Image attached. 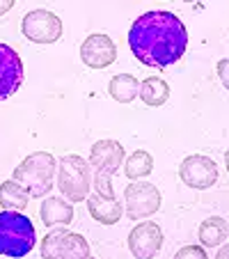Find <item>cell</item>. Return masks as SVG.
Wrapping results in <instances>:
<instances>
[{"instance_id": "22", "label": "cell", "mask_w": 229, "mask_h": 259, "mask_svg": "<svg viewBox=\"0 0 229 259\" xmlns=\"http://www.w3.org/2000/svg\"><path fill=\"white\" fill-rule=\"evenodd\" d=\"M16 5V0H0V16H5L7 12H12Z\"/></svg>"}, {"instance_id": "10", "label": "cell", "mask_w": 229, "mask_h": 259, "mask_svg": "<svg viewBox=\"0 0 229 259\" xmlns=\"http://www.w3.org/2000/svg\"><path fill=\"white\" fill-rule=\"evenodd\" d=\"M23 85V60L10 44L0 41V101L14 97Z\"/></svg>"}, {"instance_id": "4", "label": "cell", "mask_w": 229, "mask_h": 259, "mask_svg": "<svg viewBox=\"0 0 229 259\" xmlns=\"http://www.w3.org/2000/svg\"><path fill=\"white\" fill-rule=\"evenodd\" d=\"M55 172H58V161L53 154L34 152L14 167V179L23 184L30 197H44L55 186Z\"/></svg>"}, {"instance_id": "9", "label": "cell", "mask_w": 229, "mask_h": 259, "mask_svg": "<svg viewBox=\"0 0 229 259\" xmlns=\"http://www.w3.org/2000/svg\"><path fill=\"white\" fill-rule=\"evenodd\" d=\"M179 177L186 186L195 188V191H206L218 181V165L213 158L204 156V154H193L181 161Z\"/></svg>"}, {"instance_id": "18", "label": "cell", "mask_w": 229, "mask_h": 259, "mask_svg": "<svg viewBox=\"0 0 229 259\" xmlns=\"http://www.w3.org/2000/svg\"><path fill=\"white\" fill-rule=\"evenodd\" d=\"M140 99L151 108H158L163 103H167L170 99V85L163 78H156V76H149L140 83Z\"/></svg>"}, {"instance_id": "15", "label": "cell", "mask_w": 229, "mask_h": 259, "mask_svg": "<svg viewBox=\"0 0 229 259\" xmlns=\"http://www.w3.org/2000/svg\"><path fill=\"white\" fill-rule=\"evenodd\" d=\"M108 94L117 103H131L140 97V80L133 73H119L108 83Z\"/></svg>"}, {"instance_id": "19", "label": "cell", "mask_w": 229, "mask_h": 259, "mask_svg": "<svg viewBox=\"0 0 229 259\" xmlns=\"http://www.w3.org/2000/svg\"><path fill=\"white\" fill-rule=\"evenodd\" d=\"M151 170H154V158H151V154L145 152V149H138V152H133L128 158H124V175L131 181L145 179L147 175H151Z\"/></svg>"}, {"instance_id": "20", "label": "cell", "mask_w": 229, "mask_h": 259, "mask_svg": "<svg viewBox=\"0 0 229 259\" xmlns=\"http://www.w3.org/2000/svg\"><path fill=\"white\" fill-rule=\"evenodd\" d=\"M176 259H184V257H195V259H206V248L204 245H186V248L176 250L174 254Z\"/></svg>"}, {"instance_id": "1", "label": "cell", "mask_w": 229, "mask_h": 259, "mask_svg": "<svg viewBox=\"0 0 229 259\" xmlns=\"http://www.w3.org/2000/svg\"><path fill=\"white\" fill-rule=\"evenodd\" d=\"M128 49L145 67L167 69L188 51V30L172 12L151 10L133 21L128 30Z\"/></svg>"}, {"instance_id": "6", "label": "cell", "mask_w": 229, "mask_h": 259, "mask_svg": "<svg viewBox=\"0 0 229 259\" xmlns=\"http://www.w3.org/2000/svg\"><path fill=\"white\" fill-rule=\"evenodd\" d=\"M41 257L44 259H87L89 243L85 241V236L58 225V230H51L41 239Z\"/></svg>"}, {"instance_id": "21", "label": "cell", "mask_w": 229, "mask_h": 259, "mask_svg": "<svg viewBox=\"0 0 229 259\" xmlns=\"http://www.w3.org/2000/svg\"><path fill=\"white\" fill-rule=\"evenodd\" d=\"M215 69H218V78H220V83H222V88L229 92V58L220 60V62L215 64Z\"/></svg>"}, {"instance_id": "12", "label": "cell", "mask_w": 229, "mask_h": 259, "mask_svg": "<svg viewBox=\"0 0 229 259\" xmlns=\"http://www.w3.org/2000/svg\"><path fill=\"white\" fill-rule=\"evenodd\" d=\"M163 245V232L156 223H140L128 234V250L138 259L156 257Z\"/></svg>"}, {"instance_id": "5", "label": "cell", "mask_w": 229, "mask_h": 259, "mask_svg": "<svg viewBox=\"0 0 229 259\" xmlns=\"http://www.w3.org/2000/svg\"><path fill=\"white\" fill-rule=\"evenodd\" d=\"M58 188L69 202L87 200L92 191V165L78 154H67L60 158Z\"/></svg>"}, {"instance_id": "13", "label": "cell", "mask_w": 229, "mask_h": 259, "mask_svg": "<svg viewBox=\"0 0 229 259\" xmlns=\"http://www.w3.org/2000/svg\"><path fill=\"white\" fill-rule=\"evenodd\" d=\"M85 202H87L89 215L101 225H115L124 215V206L117 202V197H103L99 193H89Z\"/></svg>"}, {"instance_id": "11", "label": "cell", "mask_w": 229, "mask_h": 259, "mask_svg": "<svg viewBox=\"0 0 229 259\" xmlns=\"http://www.w3.org/2000/svg\"><path fill=\"white\" fill-rule=\"evenodd\" d=\"M80 60L89 69H106L117 60V46L108 34L94 32L80 44Z\"/></svg>"}, {"instance_id": "2", "label": "cell", "mask_w": 229, "mask_h": 259, "mask_svg": "<svg viewBox=\"0 0 229 259\" xmlns=\"http://www.w3.org/2000/svg\"><path fill=\"white\" fill-rule=\"evenodd\" d=\"M124 152L122 142L117 140H99L89 149V165H92V188L94 193L103 197H115V186H112V177L117 175V170L124 165Z\"/></svg>"}, {"instance_id": "17", "label": "cell", "mask_w": 229, "mask_h": 259, "mask_svg": "<svg viewBox=\"0 0 229 259\" xmlns=\"http://www.w3.org/2000/svg\"><path fill=\"white\" fill-rule=\"evenodd\" d=\"M30 200V193L23 188V184H19L16 179L10 181H3L0 184V206L3 209H16V211H23L28 206Z\"/></svg>"}, {"instance_id": "7", "label": "cell", "mask_w": 229, "mask_h": 259, "mask_svg": "<svg viewBox=\"0 0 229 259\" xmlns=\"http://www.w3.org/2000/svg\"><path fill=\"white\" fill-rule=\"evenodd\" d=\"M124 204H126V215L131 220L151 218L161 209V191L149 181L135 179L124 191Z\"/></svg>"}, {"instance_id": "8", "label": "cell", "mask_w": 229, "mask_h": 259, "mask_svg": "<svg viewBox=\"0 0 229 259\" xmlns=\"http://www.w3.org/2000/svg\"><path fill=\"white\" fill-rule=\"evenodd\" d=\"M21 32L32 44H55L62 37V21L49 10H32L21 21Z\"/></svg>"}, {"instance_id": "25", "label": "cell", "mask_w": 229, "mask_h": 259, "mask_svg": "<svg viewBox=\"0 0 229 259\" xmlns=\"http://www.w3.org/2000/svg\"><path fill=\"white\" fill-rule=\"evenodd\" d=\"M184 3H195V0H184Z\"/></svg>"}, {"instance_id": "24", "label": "cell", "mask_w": 229, "mask_h": 259, "mask_svg": "<svg viewBox=\"0 0 229 259\" xmlns=\"http://www.w3.org/2000/svg\"><path fill=\"white\" fill-rule=\"evenodd\" d=\"M224 167H227V172H229V149L224 152Z\"/></svg>"}, {"instance_id": "14", "label": "cell", "mask_w": 229, "mask_h": 259, "mask_svg": "<svg viewBox=\"0 0 229 259\" xmlns=\"http://www.w3.org/2000/svg\"><path fill=\"white\" fill-rule=\"evenodd\" d=\"M39 215L46 227L69 225L73 220V206L62 197H46L39 206Z\"/></svg>"}, {"instance_id": "3", "label": "cell", "mask_w": 229, "mask_h": 259, "mask_svg": "<svg viewBox=\"0 0 229 259\" xmlns=\"http://www.w3.org/2000/svg\"><path fill=\"white\" fill-rule=\"evenodd\" d=\"M37 243L32 220L16 209L0 211V254L5 257H25Z\"/></svg>"}, {"instance_id": "23", "label": "cell", "mask_w": 229, "mask_h": 259, "mask_svg": "<svg viewBox=\"0 0 229 259\" xmlns=\"http://www.w3.org/2000/svg\"><path fill=\"white\" fill-rule=\"evenodd\" d=\"M215 259H229V243L224 245V248H220L218 252H215Z\"/></svg>"}, {"instance_id": "16", "label": "cell", "mask_w": 229, "mask_h": 259, "mask_svg": "<svg viewBox=\"0 0 229 259\" xmlns=\"http://www.w3.org/2000/svg\"><path fill=\"white\" fill-rule=\"evenodd\" d=\"M227 234H229L227 220L220 218V215H211L200 225L197 239H200V245H204V248H218L220 243L227 241Z\"/></svg>"}]
</instances>
